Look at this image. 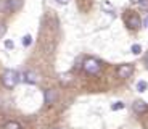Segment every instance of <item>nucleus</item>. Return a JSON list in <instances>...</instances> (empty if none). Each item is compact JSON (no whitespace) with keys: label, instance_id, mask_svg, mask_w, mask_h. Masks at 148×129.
Listing matches in <instances>:
<instances>
[{"label":"nucleus","instance_id":"nucleus-9","mask_svg":"<svg viewBox=\"0 0 148 129\" xmlns=\"http://www.w3.org/2000/svg\"><path fill=\"white\" fill-rule=\"evenodd\" d=\"M101 10H105V11L108 13V15H113V16L116 15V13H114V7H113V5H111L110 2H108V0L101 2Z\"/></svg>","mask_w":148,"mask_h":129},{"label":"nucleus","instance_id":"nucleus-15","mask_svg":"<svg viewBox=\"0 0 148 129\" xmlns=\"http://www.w3.org/2000/svg\"><path fill=\"white\" fill-rule=\"evenodd\" d=\"M130 52H132L134 55H140V53H142V47L138 44H134L132 47H130Z\"/></svg>","mask_w":148,"mask_h":129},{"label":"nucleus","instance_id":"nucleus-19","mask_svg":"<svg viewBox=\"0 0 148 129\" xmlns=\"http://www.w3.org/2000/svg\"><path fill=\"white\" fill-rule=\"evenodd\" d=\"M13 47H15V42H13V41H5V48H8V50H11Z\"/></svg>","mask_w":148,"mask_h":129},{"label":"nucleus","instance_id":"nucleus-12","mask_svg":"<svg viewBox=\"0 0 148 129\" xmlns=\"http://www.w3.org/2000/svg\"><path fill=\"white\" fill-rule=\"evenodd\" d=\"M23 45H24V47H29V45L31 44H32V37H31L29 36V34H26V36H24V37H23Z\"/></svg>","mask_w":148,"mask_h":129},{"label":"nucleus","instance_id":"nucleus-14","mask_svg":"<svg viewBox=\"0 0 148 129\" xmlns=\"http://www.w3.org/2000/svg\"><path fill=\"white\" fill-rule=\"evenodd\" d=\"M147 87H148V84L145 81H138L137 82V90H138V92H145V90H147Z\"/></svg>","mask_w":148,"mask_h":129},{"label":"nucleus","instance_id":"nucleus-5","mask_svg":"<svg viewBox=\"0 0 148 129\" xmlns=\"http://www.w3.org/2000/svg\"><path fill=\"white\" fill-rule=\"evenodd\" d=\"M21 77L23 81L27 82V84H37V81H39V77H37V74L34 71H24Z\"/></svg>","mask_w":148,"mask_h":129},{"label":"nucleus","instance_id":"nucleus-23","mask_svg":"<svg viewBox=\"0 0 148 129\" xmlns=\"http://www.w3.org/2000/svg\"><path fill=\"white\" fill-rule=\"evenodd\" d=\"M147 23H148V21H147Z\"/></svg>","mask_w":148,"mask_h":129},{"label":"nucleus","instance_id":"nucleus-13","mask_svg":"<svg viewBox=\"0 0 148 129\" xmlns=\"http://www.w3.org/2000/svg\"><path fill=\"white\" fill-rule=\"evenodd\" d=\"M0 11L8 13V0H0Z\"/></svg>","mask_w":148,"mask_h":129},{"label":"nucleus","instance_id":"nucleus-1","mask_svg":"<svg viewBox=\"0 0 148 129\" xmlns=\"http://www.w3.org/2000/svg\"><path fill=\"white\" fill-rule=\"evenodd\" d=\"M81 68L87 74H98L101 71V61H98L97 58H85L82 61Z\"/></svg>","mask_w":148,"mask_h":129},{"label":"nucleus","instance_id":"nucleus-21","mask_svg":"<svg viewBox=\"0 0 148 129\" xmlns=\"http://www.w3.org/2000/svg\"><path fill=\"white\" fill-rule=\"evenodd\" d=\"M130 2H132V3H138V2H140V0H130Z\"/></svg>","mask_w":148,"mask_h":129},{"label":"nucleus","instance_id":"nucleus-8","mask_svg":"<svg viewBox=\"0 0 148 129\" xmlns=\"http://www.w3.org/2000/svg\"><path fill=\"white\" fill-rule=\"evenodd\" d=\"M21 5H23V0H8V13L19 10Z\"/></svg>","mask_w":148,"mask_h":129},{"label":"nucleus","instance_id":"nucleus-16","mask_svg":"<svg viewBox=\"0 0 148 129\" xmlns=\"http://www.w3.org/2000/svg\"><path fill=\"white\" fill-rule=\"evenodd\" d=\"M122 108H124V103H122V102H116V103H113V105H111V110H113V111L122 110Z\"/></svg>","mask_w":148,"mask_h":129},{"label":"nucleus","instance_id":"nucleus-2","mask_svg":"<svg viewBox=\"0 0 148 129\" xmlns=\"http://www.w3.org/2000/svg\"><path fill=\"white\" fill-rule=\"evenodd\" d=\"M18 81H19V74L13 70H7L3 73V76H2V82H3V86L8 89H13L18 84Z\"/></svg>","mask_w":148,"mask_h":129},{"label":"nucleus","instance_id":"nucleus-11","mask_svg":"<svg viewBox=\"0 0 148 129\" xmlns=\"http://www.w3.org/2000/svg\"><path fill=\"white\" fill-rule=\"evenodd\" d=\"M3 129H21V124L16 121H8L7 124L3 126Z\"/></svg>","mask_w":148,"mask_h":129},{"label":"nucleus","instance_id":"nucleus-4","mask_svg":"<svg viewBox=\"0 0 148 129\" xmlns=\"http://www.w3.org/2000/svg\"><path fill=\"white\" fill-rule=\"evenodd\" d=\"M132 73H134V66L130 65V63H127V65H121V66L118 68V76L122 77V79L129 77Z\"/></svg>","mask_w":148,"mask_h":129},{"label":"nucleus","instance_id":"nucleus-3","mask_svg":"<svg viewBox=\"0 0 148 129\" xmlns=\"http://www.w3.org/2000/svg\"><path fill=\"white\" fill-rule=\"evenodd\" d=\"M124 21H126V24L129 26L130 29H137V28H140V16L135 15L134 11H127L126 16H124Z\"/></svg>","mask_w":148,"mask_h":129},{"label":"nucleus","instance_id":"nucleus-18","mask_svg":"<svg viewBox=\"0 0 148 129\" xmlns=\"http://www.w3.org/2000/svg\"><path fill=\"white\" fill-rule=\"evenodd\" d=\"M5 32H7V26H5L3 23H0V39L5 36Z\"/></svg>","mask_w":148,"mask_h":129},{"label":"nucleus","instance_id":"nucleus-10","mask_svg":"<svg viewBox=\"0 0 148 129\" xmlns=\"http://www.w3.org/2000/svg\"><path fill=\"white\" fill-rule=\"evenodd\" d=\"M60 82H61L63 86L71 84V82H73V74H71V73H64V74H61V76H60Z\"/></svg>","mask_w":148,"mask_h":129},{"label":"nucleus","instance_id":"nucleus-7","mask_svg":"<svg viewBox=\"0 0 148 129\" xmlns=\"http://www.w3.org/2000/svg\"><path fill=\"white\" fill-rule=\"evenodd\" d=\"M147 110H148V105L143 100H137V102L134 103V111L135 113H145Z\"/></svg>","mask_w":148,"mask_h":129},{"label":"nucleus","instance_id":"nucleus-6","mask_svg":"<svg viewBox=\"0 0 148 129\" xmlns=\"http://www.w3.org/2000/svg\"><path fill=\"white\" fill-rule=\"evenodd\" d=\"M56 102V92L53 90V89H48V90H45V103L47 105H52V103Z\"/></svg>","mask_w":148,"mask_h":129},{"label":"nucleus","instance_id":"nucleus-17","mask_svg":"<svg viewBox=\"0 0 148 129\" xmlns=\"http://www.w3.org/2000/svg\"><path fill=\"white\" fill-rule=\"evenodd\" d=\"M138 7H140V10H148V0H140Z\"/></svg>","mask_w":148,"mask_h":129},{"label":"nucleus","instance_id":"nucleus-20","mask_svg":"<svg viewBox=\"0 0 148 129\" xmlns=\"http://www.w3.org/2000/svg\"><path fill=\"white\" fill-rule=\"evenodd\" d=\"M56 2H58V3H61V5H68L71 0H56Z\"/></svg>","mask_w":148,"mask_h":129},{"label":"nucleus","instance_id":"nucleus-22","mask_svg":"<svg viewBox=\"0 0 148 129\" xmlns=\"http://www.w3.org/2000/svg\"><path fill=\"white\" fill-rule=\"evenodd\" d=\"M147 63H148V58H147Z\"/></svg>","mask_w":148,"mask_h":129}]
</instances>
